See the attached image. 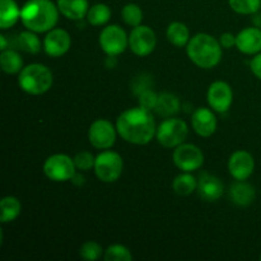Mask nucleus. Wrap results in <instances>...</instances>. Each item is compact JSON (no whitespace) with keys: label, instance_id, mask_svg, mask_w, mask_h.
I'll return each instance as SVG.
<instances>
[{"label":"nucleus","instance_id":"nucleus-1","mask_svg":"<svg viewBox=\"0 0 261 261\" xmlns=\"http://www.w3.org/2000/svg\"><path fill=\"white\" fill-rule=\"evenodd\" d=\"M116 129L125 142L135 145L148 144L157 133L152 112L140 106L122 112L116 120Z\"/></svg>","mask_w":261,"mask_h":261},{"label":"nucleus","instance_id":"nucleus-2","mask_svg":"<svg viewBox=\"0 0 261 261\" xmlns=\"http://www.w3.org/2000/svg\"><path fill=\"white\" fill-rule=\"evenodd\" d=\"M59 13L58 4L51 0H28L20 9V20L27 30L43 33L55 27Z\"/></svg>","mask_w":261,"mask_h":261},{"label":"nucleus","instance_id":"nucleus-3","mask_svg":"<svg viewBox=\"0 0 261 261\" xmlns=\"http://www.w3.org/2000/svg\"><path fill=\"white\" fill-rule=\"evenodd\" d=\"M222 45L219 40L208 33H198L190 38L186 53L189 59L196 66L203 69H212L219 64L222 59Z\"/></svg>","mask_w":261,"mask_h":261},{"label":"nucleus","instance_id":"nucleus-4","mask_svg":"<svg viewBox=\"0 0 261 261\" xmlns=\"http://www.w3.org/2000/svg\"><path fill=\"white\" fill-rule=\"evenodd\" d=\"M53 73L43 64H31L24 66L18 76L20 89L32 96L46 93L53 87Z\"/></svg>","mask_w":261,"mask_h":261},{"label":"nucleus","instance_id":"nucleus-5","mask_svg":"<svg viewBox=\"0 0 261 261\" xmlns=\"http://www.w3.org/2000/svg\"><path fill=\"white\" fill-rule=\"evenodd\" d=\"M124 170V162L119 153L112 150H105L96 157L94 173L102 182H115L121 176Z\"/></svg>","mask_w":261,"mask_h":261},{"label":"nucleus","instance_id":"nucleus-6","mask_svg":"<svg viewBox=\"0 0 261 261\" xmlns=\"http://www.w3.org/2000/svg\"><path fill=\"white\" fill-rule=\"evenodd\" d=\"M188 134V124L181 119L171 117L161 122L160 126L157 127L155 137L158 143L165 148H176L185 142Z\"/></svg>","mask_w":261,"mask_h":261},{"label":"nucleus","instance_id":"nucleus-7","mask_svg":"<svg viewBox=\"0 0 261 261\" xmlns=\"http://www.w3.org/2000/svg\"><path fill=\"white\" fill-rule=\"evenodd\" d=\"M75 163L66 154L50 155L43 163V172L46 177L55 182H65L71 180L75 175Z\"/></svg>","mask_w":261,"mask_h":261},{"label":"nucleus","instance_id":"nucleus-8","mask_svg":"<svg viewBox=\"0 0 261 261\" xmlns=\"http://www.w3.org/2000/svg\"><path fill=\"white\" fill-rule=\"evenodd\" d=\"M98 42L105 54L110 58H115L126 50L129 46V36L120 25L111 24L102 30Z\"/></svg>","mask_w":261,"mask_h":261},{"label":"nucleus","instance_id":"nucleus-9","mask_svg":"<svg viewBox=\"0 0 261 261\" xmlns=\"http://www.w3.org/2000/svg\"><path fill=\"white\" fill-rule=\"evenodd\" d=\"M173 163L182 172H193L204 165V154L199 147L194 144H180L172 154Z\"/></svg>","mask_w":261,"mask_h":261},{"label":"nucleus","instance_id":"nucleus-10","mask_svg":"<svg viewBox=\"0 0 261 261\" xmlns=\"http://www.w3.org/2000/svg\"><path fill=\"white\" fill-rule=\"evenodd\" d=\"M157 45V37L152 28L148 25H138L133 28L129 35V47L137 56L150 55Z\"/></svg>","mask_w":261,"mask_h":261},{"label":"nucleus","instance_id":"nucleus-11","mask_svg":"<svg viewBox=\"0 0 261 261\" xmlns=\"http://www.w3.org/2000/svg\"><path fill=\"white\" fill-rule=\"evenodd\" d=\"M117 133L116 126L112 125L109 120L99 119L96 120L89 126L88 139L89 143L97 149H109L116 142Z\"/></svg>","mask_w":261,"mask_h":261},{"label":"nucleus","instance_id":"nucleus-12","mask_svg":"<svg viewBox=\"0 0 261 261\" xmlns=\"http://www.w3.org/2000/svg\"><path fill=\"white\" fill-rule=\"evenodd\" d=\"M208 103L216 112H226L233 102V92L231 86L223 81L214 82L208 89Z\"/></svg>","mask_w":261,"mask_h":261},{"label":"nucleus","instance_id":"nucleus-13","mask_svg":"<svg viewBox=\"0 0 261 261\" xmlns=\"http://www.w3.org/2000/svg\"><path fill=\"white\" fill-rule=\"evenodd\" d=\"M71 46V37L63 28H53L43 40V50L51 58L65 55Z\"/></svg>","mask_w":261,"mask_h":261},{"label":"nucleus","instance_id":"nucleus-14","mask_svg":"<svg viewBox=\"0 0 261 261\" xmlns=\"http://www.w3.org/2000/svg\"><path fill=\"white\" fill-rule=\"evenodd\" d=\"M228 170L232 177L237 181H245L255 170V161L246 150H237L229 157Z\"/></svg>","mask_w":261,"mask_h":261},{"label":"nucleus","instance_id":"nucleus-15","mask_svg":"<svg viewBox=\"0 0 261 261\" xmlns=\"http://www.w3.org/2000/svg\"><path fill=\"white\" fill-rule=\"evenodd\" d=\"M191 125L196 134L203 138H209L216 133L217 117L211 109L199 107L191 117Z\"/></svg>","mask_w":261,"mask_h":261},{"label":"nucleus","instance_id":"nucleus-16","mask_svg":"<svg viewBox=\"0 0 261 261\" xmlns=\"http://www.w3.org/2000/svg\"><path fill=\"white\" fill-rule=\"evenodd\" d=\"M198 193L205 201H217L224 193L223 182L217 176L203 173L198 181Z\"/></svg>","mask_w":261,"mask_h":261},{"label":"nucleus","instance_id":"nucleus-17","mask_svg":"<svg viewBox=\"0 0 261 261\" xmlns=\"http://www.w3.org/2000/svg\"><path fill=\"white\" fill-rule=\"evenodd\" d=\"M236 47L246 55H254L261 51V30L249 27L242 30L236 36Z\"/></svg>","mask_w":261,"mask_h":261},{"label":"nucleus","instance_id":"nucleus-18","mask_svg":"<svg viewBox=\"0 0 261 261\" xmlns=\"http://www.w3.org/2000/svg\"><path fill=\"white\" fill-rule=\"evenodd\" d=\"M256 198V191L254 186L245 181H237L229 189V199L239 206H247L254 203Z\"/></svg>","mask_w":261,"mask_h":261},{"label":"nucleus","instance_id":"nucleus-19","mask_svg":"<svg viewBox=\"0 0 261 261\" xmlns=\"http://www.w3.org/2000/svg\"><path fill=\"white\" fill-rule=\"evenodd\" d=\"M59 10L65 18L71 20H81L88 13V0H58Z\"/></svg>","mask_w":261,"mask_h":261},{"label":"nucleus","instance_id":"nucleus-20","mask_svg":"<svg viewBox=\"0 0 261 261\" xmlns=\"http://www.w3.org/2000/svg\"><path fill=\"white\" fill-rule=\"evenodd\" d=\"M20 19V9L14 0H0V28L8 30Z\"/></svg>","mask_w":261,"mask_h":261},{"label":"nucleus","instance_id":"nucleus-21","mask_svg":"<svg viewBox=\"0 0 261 261\" xmlns=\"http://www.w3.org/2000/svg\"><path fill=\"white\" fill-rule=\"evenodd\" d=\"M13 45L17 50L24 51L28 54H38L41 51V41L33 31L20 32L13 41Z\"/></svg>","mask_w":261,"mask_h":261},{"label":"nucleus","instance_id":"nucleus-22","mask_svg":"<svg viewBox=\"0 0 261 261\" xmlns=\"http://www.w3.org/2000/svg\"><path fill=\"white\" fill-rule=\"evenodd\" d=\"M154 110L161 116H173L180 111V99L172 93H161L158 94V102Z\"/></svg>","mask_w":261,"mask_h":261},{"label":"nucleus","instance_id":"nucleus-23","mask_svg":"<svg viewBox=\"0 0 261 261\" xmlns=\"http://www.w3.org/2000/svg\"><path fill=\"white\" fill-rule=\"evenodd\" d=\"M167 35L168 41L172 43L176 47H184L188 46L189 41H190V32L186 24L181 22H173L167 27Z\"/></svg>","mask_w":261,"mask_h":261},{"label":"nucleus","instance_id":"nucleus-24","mask_svg":"<svg viewBox=\"0 0 261 261\" xmlns=\"http://www.w3.org/2000/svg\"><path fill=\"white\" fill-rule=\"evenodd\" d=\"M0 64L4 73L7 74H17L20 73L23 69V60L18 51L7 48L3 50L0 54Z\"/></svg>","mask_w":261,"mask_h":261},{"label":"nucleus","instance_id":"nucleus-25","mask_svg":"<svg viewBox=\"0 0 261 261\" xmlns=\"http://www.w3.org/2000/svg\"><path fill=\"white\" fill-rule=\"evenodd\" d=\"M0 209H2V217H0L2 222L9 223L19 217L20 212H22V205L15 196H5L0 201Z\"/></svg>","mask_w":261,"mask_h":261},{"label":"nucleus","instance_id":"nucleus-26","mask_svg":"<svg viewBox=\"0 0 261 261\" xmlns=\"http://www.w3.org/2000/svg\"><path fill=\"white\" fill-rule=\"evenodd\" d=\"M198 188V181L190 172H184L173 180L172 189L177 195L188 196Z\"/></svg>","mask_w":261,"mask_h":261},{"label":"nucleus","instance_id":"nucleus-27","mask_svg":"<svg viewBox=\"0 0 261 261\" xmlns=\"http://www.w3.org/2000/svg\"><path fill=\"white\" fill-rule=\"evenodd\" d=\"M87 20L92 25H103L111 18V9L106 4H96L89 8L87 13Z\"/></svg>","mask_w":261,"mask_h":261},{"label":"nucleus","instance_id":"nucleus-28","mask_svg":"<svg viewBox=\"0 0 261 261\" xmlns=\"http://www.w3.org/2000/svg\"><path fill=\"white\" fill-rule=\"evenodd\" d=\"M121 17L127 25L138 27V25L142 24L143 12L139 5L134 4V3H129V4H126L122 8Z\"/></svg>","mask_w":261,"mask_h":261},{"label":"nucleus","instance_id":"nucleus-29","mask_svg":"<svg viewBox=\"0 0 261 261\" xmlns=\"http://www.w3.org/2000/svg\"><path fill=\"white\" fill-rule=\"evenodd\" d=\"M228 3L239 14H255L261 7V0H228Z\"/></svg>","mask_w":261,"mask_h":261},{"label":"nucleus","instance_id":"nucleus-30","mask_svg":"<svg viewBox=\"0 0 261 261\" xmlns=\"http://www.w3.org/2000/svg\"><path fill=\"white\" fill-rule=\"evenodd\" d=\"M106 261H130L133 260V255L127 247L122 245H112L105 251L103 255Z\"/></svg>","mask_w":261,"mask_h":261},{"label":"nucleus","instance_id":"nucleus-31","mask_svg":"<svg viewBox=\"0 0 261 261\" xmlns=\"http://www.w3.org/2000/svg\"><path fill=\"white\" fill-rule=\"evenodd\" d=\"M79 254H81V256L83 257L84 260H98L102 255V247L101 245L97 244V242L88 241L86 242V244L82 245Z\"/></svg>","mask_w":261,"mask_h":261},{"label":"nucleus","instance_id":"nucleus-32","mask_svg":"<svg viewBox=\"0 0 261 261\" xmlns=\"http://www.w3.org/2000/svg\"><path fill=\"white\" fill-rule=\"evenodd\" d=\"M74 163H75L76 170L79 171H89L91 168H94V162L96 158L93 157L91 152L88 150H82V152L76 153L75 157L73 158Z\"/></svg>","mask_w":261,"mask_h":261},{"label":"nucleus","instance_id":"nucleus-33","mask_svg":"<svg viewBox=\"0 0 261 261\" xmlns=\"http://www.w3.org/2000/svg\"><path fill=\"white\" fill-rule=\"evenodd\" d=\"M138 102H139V106L143 107V109H147L149 111L155 109L158 102V94L155 93L153 89L148 88L145 91H143L142 93L139 94V98H138Z\"/></svg>","mask_w":261,"mask_h":261},{"label":"nucleus","instance_id":"nucleus-34","mask_svg":"<svg viewBox=\"0 0 261 261\" xmlns=\"http://www.w3.org/2000/svg\"><path fill=\"white\" fill-rule=\"evenodd\" d=\"M219 43L224 48L233 47V46H236V36L232 35L231 32L222 33L221 37H219Z\"/></svg>","mask_w":261,"mask_h":261},{"label":"nucleus","instance_id":"nucleus-35","mask_svg":"<svg viewBox=\"0 0 261 261\" xmlns=\"http://www.w3.org/2000/svg\"><path fill=\"white\" fill-rule=\"evenodd\" d=\"M133 88H134L135 93L139 96L143 91H145V89L149 88V82H147L145 75L138 76V78L134 81V83H133Z\"/></svg>","mask_w":261,"mask_h":261},{"label":"nucleus","instance_id":"nucleus-36","mask_svg":"<svg viewBox=\"0 0 261 261\" xmlns=\"http://www.w3.org/2000/svg\"><path fill=\"white\" fill-rule=\"evenodd\" d=\"M250 68L254 75L261 81V53L256 54L255 58H252V60L250 61Z\"/></svg>","mask_w":261,"mask_h":261},{"label":"nucleus","instance_id":"nucleus-37","mask_svg":"<svg viewBox=\"0 0 261 261\" xmlns=\"http://www.w3.org/2000/svg\"><path fill=\"white\" fill-rule=\"evenodd\" d=\"M8 45H7V40H5L4 35H0V50H7Z\"/></svg>","mask_w":261,"mask_h":261},{"label":"nucleus","instance_id":"nucleus-38","mask_svg":"<svg viewBox=\"0 0 261 261\" xmlns=\"http://www.w3.org/2000/svg\"><path fill=\"white\" fill-rule=\"evenodd\" d=\"M260 260H261V256H260Z\"/></svg>","mask_w":261,"mask_h":261}]
</instances>
